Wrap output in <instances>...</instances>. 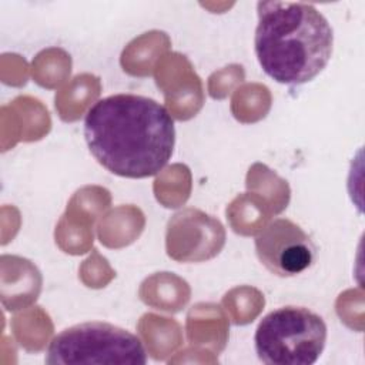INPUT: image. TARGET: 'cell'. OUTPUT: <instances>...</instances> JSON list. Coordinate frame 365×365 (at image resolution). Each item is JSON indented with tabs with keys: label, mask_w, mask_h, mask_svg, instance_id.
<instances>
[{
	"label": "cell",
	"mask_w": 365,
	"mask_h": 365,
	"mask_svg": "<svg viewBox=\"0 0 365 365\" xmlns=\"http://www.w3.org/2000/svg\"><path fill=\"white\" fill-rule=\"evenodd\" d=\"M84 137L93 157L110 173L147 178L170 161L175 125L158 101L138 94H113L88 108Z\"/></svg>",
	"instance_id": "obj_1"
},
{
	"label": "cell",
	"mask_w": 365,
	"mask_h": 365,
	"mask_svg": "<svg viewBox=\"0 0 365 365\" xmlns=\"http://www.w3.org/2000/svg\"><path fill=\"white\" fill-rule=\"evenodd\" d=\"M254 48L264 73L277 83L299 86L314 80L328 64L334 31L312 4L259 1Z\"/></svg>",
	"instance_id": "obj_2"
},
{
	"label": "cell",
	"mask_w": 365,
	"mask_h": 365,
	"mask_svg": "<svg viewBox=\"0 0 365 365\" xmlns=\"http://www.w3.org/2000/svg\"><path fill=\"white\" fill-rule=\"evenodd\" d=\"M255 351L268 365H312L327 342L324 319L305 307L287 305L267 314L257 327Z\"/></svg>",
	"instance_id": "obj_3"
},
{
	"label": "cell",
	"mask_w": 365,
	"mask_h": 365,
	"mask_svg": "<svg viewBox=\"0 0 365 365\" xmlns=\"http://www.w3.org/2000/svg\"><path fill=\"white\" fill-rule=\"evenodd\" d=\"M47 364L61 365H144L147 352L133 332L100 321L63 329L47 349Z\"/></svg>",
	"instance_id": "obj_4"
},
{
	"label": "cell",
	"mask_w": 365,
	"mask_h": 365,
	"mask_svg": "<svg viewBox=\"0 0 365 365\" xmlns=\"http://www.w3.org/2000/svg\"><path fill=\"white\" fill-rule=\"evenodd\" d=\"M259 262L274 275L288 278L308 269L315 258L311 237L294 221L277 218L255 237Z\"/></svg>",
	"instance_id": "obj_5"
}]
</instances>
